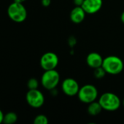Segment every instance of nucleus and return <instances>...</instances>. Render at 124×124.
Returning a JSON list of instances; mask_svg holds the SVG:
<instances>
[{
	"mask_svg": "<svg viewBox=\"0 0 124 124\" xmlns=\"http://www.w3.org/2000/svg\"><path fill=\"white\" fill-rule=\"evenodd\" d=\"M106 74H107V73H106L105 70L103 68L102 66L99 67V68H96L94 69V76L97 79H102V78H103L105 76Z\"/></svg>",
	"mask_w": 124,
	"mask_h": 124,
	"instance_id": "4468645a",
	"label": "nucleus"
},
{
	"mask_svg": "<svg viewBox=\"0 0 124 124\" xmlns=\"http://www.w3.org/2000/svg\"><path fill=\"white\" fill-rule=\"evenodd\" d=\"M26 0H14V1L15 2H18V3H23Z\"/></svg>",
	"mask_w": 124,
	"mask_h": 124,
	"instance_id": "412c9836",
	"label": "nucleus"
},
{
	"mask_svg": "<svg viewBox=\"0 0 124 124\" xmlns=\"http://www.w3.org/2000/svg\"><path fill=\"white\" fill-rule=\"evenodd\" d=\"M4 115L3 112H2V111L1 110V109H0V124L3 123V120H4Z\"/></svg>",
	"mask_w": 124,
	"mask_h": 124,
	"instance_id": "6ab92c4d",
	"label": "nucleus"
},
{
	"mask_svg": "<svg viewBox=\"0 0 124 124\" xmlns=\"http://www.w3.org/2000/svg\"><path fill=\"white\" fill-rule=\"evenodd\" d=\"M60 81L59 73L56 70H45L41 77L42 86L47 90L52 91L56 89Z\"/></svg>",
	"mask_w": 124,
	"mask_h": 124,
	"instance_id": "20e7f679",
	"label": "nucleus"
},
{
	"mask_svg": "<svg viewBox=\"0 0 124 124\" xmlns=\"http://www.w3.org/2000/svg\"><path fill=\"white\" fill-rule=\"evenodd\" d=\"M86 12L81 6H75L70 12V20L72 23L79 24L82 23L86 17Z\"/></svg>",
	"mask_w": 124,
	"mask_h": 124,
	"instance_id": "9d476101",
	"label": "nucleus"
},
{
	"mask_svg": "<svg viewBox=\"0 0 124 124\" xmlns=\"http://www.w3.org/2000/svg\"><path fill=\"white\" fill-rule=\"evenodd\" d=\"M34 124H48V118L45 115H38L34 119Z\"/></svg>",
	"mask_w": 124,
	"mask_h": 124,
	"instance_id": "2eb2a0df",
	"label": "nucleus"
},
{
	"mask_svg": "<svg viewBox=\"0 0 124 124\" xmlns=\"http://www.w3.org/2000/svg\"><path fill=\"white\" fill-rule=\"evenodd\" d=\"M38 86H39V81H37V79L34 78H31L29 79V81H27V87L29 89H38Z\"/></svg>",
	"mask_w": 124,
	"mask_h": 124,
	"instance_id": "dca6fc26",
	"label": "nucleus"
},
{
	"mask_svg": "<svg viewBox=\"0 0 124 124\" xmlns=\"http://www.w3.org/2000/svg\"><path fill=\"white\" fill-rule=\"evenodd\" d=\"M103 60L104 58H102L100 54L97 52H91L86 57V63L90 68L95 69L102 66Z\"/></svg>",
	"mask_w": 124,
	"mask_h": 124,
	"instance_id": "9b49d317",
	"label": "nucleus"
},
{
	"mask_svg": "<svg viewBox=\"0 0 124 124\" xmlns=\"http://www.w3.org/2000/svg\"><path fill=\"white\" fill-rule=\"evenodd\" d=\"M26 100L28 105L33 108H39L45 103V97L38 89H29L26 94Z\"/></svg>",
	"mask_w": 124,
	"mask_h": 124,
	"instance_id": "423d86ee",
	"label": "nucleus"
},
{
	"mask_svg": "<svg viewBox=\"0 0 124 124\" xmlns=\"http://www.w3.org/2000/svg\"><path fill=\"white\" fill-rule=\"evenodd\" d=\"M102 67L107 73L110 75H118L123 71L124 64L123 60L119 57L110 55L104 58Z\"/></svg>",
	"mask_w": 124,
	"mask_h": 124,
	"instance_id": "f257e3e1",
	"label": "nucleus"
},
{
	"mask_svg": "<svg viewBox=\"0 0 124 124\" xmlns=\"http://www.w3.org/2000/svg\"><path fill=\"white\" fill-rule=\"evenodd\" d=\"M80 88V87L78 82L72 78H67L64 79L61 84L62 92L64 94L69 97H74L77 95Z\"/></svg>",
	"mask_w": 124,
	"mask_h": 124,
	"instance_id": "6e6552de",
	"label": "nucleus"
},
{
	"mask_svg": "<svg viewBox=\"0 0 124 124\" xmlns=\"http://www.w3.org/2000/svg\"><path fill=\"white\" fill-rule=\"evenodd\" d=\"M58 55L52 52H48L43 54L40 58V66L44 70H49L56 69L58 65Z\"/></svg>",
	"mask_w": 124,
	"mask_h": 124,
	"instance_id": "0eeeda50",
	"label": "nucleus"
},
{
	"mask_svg": "<svg viewBox=\"0 0 124 124\" xmlns=\"http://www.w3.org/2000/svg\"><path fill=\"white\" fill-rule=\"evenodd\" d=\"M102 4V0H84L81 7L83 8L86 14L93 15L101 9Z\"/></svg>",
	"mask_w": 124,
	"mask_h": 124,
	"instance_id": "1a4fd4ad",
	"label": "nucleus"
},
{
	"mask_svg": "<svg viewBox=\"0 0 124 124\" xmlns=\"http://www.w3.org/2000/svg\"><path fill=\"white\" fill-rule=\"evenodd\" d=\"M98 90L96 87L92 84H86L80 88L77 93L79 100L85 104H89L98 97Z\"/></svg>",
	"mask_w": 124,
	"mask_h": 124,
	"instance_id": "39448f33",
	"label": "nucleus"
},
{
	"mask_svg": "<svg viewBox=\"0 0 124 124\" xmlns=\"http://www.w3.org/2000/svg\"><path fill=\"white\" fill-rule=\"evenodd\" d=\"M8 17L15 23H22L27 17V10L23 3L12 2L7 8Z\"/></svg>",
	"mask_w": 124,
	"mask_h": 124,
	"instance_id": "7ed1b4c3",
	"label": "nucleus"
},
{
	"mask_svg": "<svg viewBox=\"0 0 124 124\" xmlns=\"http://www.w3.org/2000/svg\"><path fill=\"white\" fill-rule=\"evenodd\" d=\"M121 22L124 24V11L121 13Z\"/></svg>",
	"mask_w": 124,
	"mask_h": 124,
	"instance_id": "aec40b11",
	"label": "nucleus"
},
{
	"mask_svg": "<svg viewBox=\"0 0 124 124\" xmlns=\"http://www.w3.org/2000/svg\"><path fill=\"white\" fill-rule=\"evenodd\" d=\"M18 121V116L14 112H9L4 116L3 123L5 124H15Z\"/></svg>",
	"mask_w": 124,
	"mask_h": 124,
	"instance_id": "ddd939ff",
	"label": "nucleus"
},
{
	"mask_svg": "<svg viewBox=\"0 0 124 124\" xmlns=\"http://www.w3.org/2000/svg\"><path fill=\"white\" fill-rule=\"evenodd\" d=\"M123 105H124V101H123Z\"/></svg>",
	"mask_w": 124,
	"mask_h": 124,
	"instance_id": "4be33fe9",
	"label": "nucleus"
},
{
	"mask_svg": "<svg viewBox=\"0 0 124 124\" xmlns=\"http://www.w3.org/2000/svg\"><path fill=\"white\" fill-rule=\"evenodd\" d=\"M51 3V0H41V4L43 7H49Z\"/></svg>",
	"mask_w": 124,
	"mask_h": 124,
	"instance_id": "f3484780",
	"label": "nucleus"
},
{
	"mask_svg": "<svg viewBox=\"0 0 124 124\" xmlns=\"http://www.w3.org/2000/svg\"><path fill=\"white\" fill-rule=\"evenodd\" d=\"M73 1L75 6H82L84 0H73Z\"/></svg>",
	"mask_w": 124,
	"mask_h": 124,
	"instance_id": "a211bd4d",
	"label": "nucleus"
},
{
	"mask_svg": "<svg viewBox=\"0 0 124 124\" xmlns=\"http://www.w3.org/2000/svg\"><path fill=\"white\" fill-rule=\"evenodd\" d=\"M102 110L103 109H102L100 103L99 102V101L98 102L94 101V102L89 103L88 108H87L88 113L92 116H96L99 115Z\"/></svg>",
	"mask_w": 124,
	"mask_h": 124,
	"instance_id": "f8f14e48",
	"label": "nucleus"
},
{
	"mask_svg": "<svg viewBox=\"0 0 124 124\" xmlns=\"http://www.w3.org/2000/svg\"><path fill=\"white\" fill-rule=\"evenodd\" d=\"M99 102L102 109L107 111H115L119 109L121 105V101L118 96L112 92L102 94L99 99Z\"/></svg>",
	"mask_w": 124,
	"mask_h": 124,
	"instance_id": "f03ea898",
	"label": "nucleus"
}]
</instances>
